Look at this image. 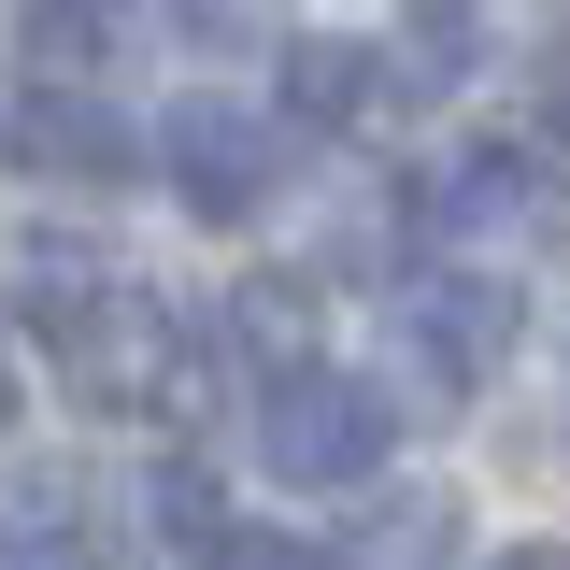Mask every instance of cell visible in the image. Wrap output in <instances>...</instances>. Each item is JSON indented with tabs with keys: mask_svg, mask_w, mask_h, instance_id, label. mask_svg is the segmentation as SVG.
I'll return each mask as SVG.
<instances>
[{
	"mask_svg": "<svg viewBox=\"0 0 570 570\" xmlns=\"http://www.w3.org/2000/svg\"><path fill=\"white\" fill-rule=\"evenodd\" d=\"M14 171H43V186H129V171H157V129H129L100 86L43 71L14 100Z\"/></svg>",
	"mask_w": 570,
	"mask_h": 570,
	"instance_id": "cell-5",
	"label": "cell"
},
{
	"mask_svg": "<svg viewBox=\"0 0 570 570\" xmlns=\"http://www.w3.org/2000/svg\"><path fill=\"white\" fill-rule=\"evenodd\" d=\"M442 542H456V499H442V485H400L371 528H356V570H442Z\"/></svg>",
	"mask_w": 570,
	"mask_h": 570,
	"instance_id": "cell-12",
	"label": "cell"
},
{
	"mask_svg": "<svg viewBox=\"0 0 570 570\" xmlns=\"http://www.w3.org/2000/svg\"><path fill=\"white\" fill-rule=\"evenodd\" d=\"M428 214H442V228H485V243L499 228H570V200L542 186V157H513V142H471V157L428 186Z\"/></svg>",
	"mask_w": 570,
	"mask_h": 570,
	"instance_id": "cell-7",
	"label": "cell"
},
{
	"mask_svg": "<svg viewBox=\"0 0 570 570\" xmlns=\"http://www.w3.org/2000/svg\"><path fill=\"white\" fill-rule=\"evenodd\" d=\"M228 343L257 356V385L299 371V356H314V285H299V272H243V285H228Z\"/></svg>",
	"mask_w": 570,
	"mask_h": 570,
	"instance_id": "cell-11",
	"label": "cell"
},
{
	"mask_svg": "<svg viewBox=\"0 0 570 570\" xmlns=\"http://www.w3.org/2000/svg\"><path fill=\"white\" fill-rule=\"evenodd\" d=\"M29 71H71V86H100V71L129 58V0H29Z\"/></svg>",
	"mask_w": 570,
	"mask_h": 570,
	"instance_id": "cell-10",
	"label": "cell"
},
{
	"mask_svg": "<svg viewBox=\"0 0 570 570\" xmlns=\"http://www.w3.org/2000/svg\"><path fill=\"white\" fill-rule=\"evenodd\" d=\"M100 285H115V257H100L86 228H14V314H29L43 343H58V328L100 299Z\"/></svg>",
	"mask_w": 570,
	"mask_h": 570,
	"instance_id": "cell-9",
	"label": "cell"
},
{
	"mask_svg": "<svg viewBox=\"0 0 570 570\" xmlns=\"http://www.w3.org/2000/svg\"><path fill=\"white\" fill-rule=\"evenodd\" d=\"M157 186L200 228H243L285 186V115H257V100H171L157 115Z\"/></svg>",
	"mask_w": 570,
	"mask_h": 570,
	"instance_id": "cell-3",
	"label": "cell"
},
{
	"mask_svg": "<svg viewBox=\"0 0 570 570\" xmlns=\"http://www.w3.org/2000/svg\"><path fill=\"white\" fill-rule=\"evenodd\" d=\"M542 129L570 142V43H557V58H542Z\"/></svg>",
	"mask_w": 570,
	"mask_h": 570,
	"instance_id": "cell-16",
	"label": "cell"
},
{
	"mask_svg": "<svg viewBox=\"0 0 570 570\" xmlns=\"http://www.w3.org/2000/svg\"><path fill=\"white\" fill-rule=\"evenodd\" d=\"M0 428H14V356H0Z\"/></svg>",
	"mask_w": 570,
	"mask_h": 570,
	"instance_id": "cell-18",
	"label": "cell"
},
{
	"mask_svg": "<svg viewBox=\"0 0 570 570\" xmlns=\"http://www.w3.org/2000/svg\"><path fill=\"white\" fill-rule=\"evenodd\" d=\"M385 299H400V356H414L428 414H456V400L499 385V356H513V285H485V272H400Z\"/></svg>",
	"mask_w": 570,
	"mask_h": 570,
	"instance_id": "cell-4",
	"label": "cell"
},
{
	"mask_svg": "<svg viewBox=\"0 0 570 570\" xmlns=\"http://www.w3.org/2000/svg\"><path fill=\"white\" fill-rule=\"evenodd\" d=\"M142 528H157V542H214V471L200 456H157V471H142Z\"/></svg>",
	"mask_w": 570,
	"mask_h": 570,
	"instance_id": "cell-13",
	"label": "cell"
},
{
	"mask_svg": "<svg viewBox=\"0 0 570 570\" xmlns=\"http://www.w3.org/2000/svg\"><path fill=\"white\" fill-rule=\"evenodd\" d=\"M171 29H186V43H228V58H243V43H285V0H171Z\"/></svg>",
	"mask_w": 570,
	"mask_h": 570,
	"instance_id": "cell-14",
	"label": "cell"
},
{
	"mask_svg": "<svg viewBox=\"0 0 570 570\" xmlns=\"http://www.w3.org/2000/svg\"><path fill=\"white\" fill-rule=\"evenodd\" d=\"M285 115L299 129H356V115H385V43H356V29H285Z\"/></svg>",
	"mask_w": 570,
	"mask_h": 570,
	"instance_id": "cell-6",
	"label": "cell"
},
{
	"mask_svg": "<svg viewBox=\"0 0 570 570\" xmlns=\"http://www.w3.org/2000/svg\"><path fill=\"white\" fill-rule=\"evenodd\" d=\"M186 570H314V542H285V528H214V542H186Z\"/></svg>",
	"mask_w": 570,
	"mask_h": 570,
	"instance_id": "cell-15",
	"label": "cell"
},
{
	"mask_svg": "<svg viewBox=\"0 0 570 570\" xmlns=\"http://www.w3.org/2000/svg\"><path fill=\"white\" fill-rule=\"evenodd\" d=\"M471 71H485V14H471V0H414L400 43H385V100L414 115V100H456Z\"/></svg>",
	"mask_w": 570,
	"mask_h": 570,
	"instance_id": "cell-8",
	"label": "cell"
},
{
	"mask_svg": "<svg viewBox=\"0 0 570 570\" xmlns=\"http://www.w3.org/2000/svg\"><path fill=\"white\" fill-rule=\"evenodd\" d=\"M499 570H570V542H513V557H499Z\"/></svg>",
	"mask_w": 570,
	"mask_h": 570,
	"instance_id": "cell-17",
	"label": "cell"
},
{
	"mask_svg": "<svg viewBox=\"0 0 570 570\" xmlns=\"http://www.w3.org/2000/svg\"><path fill=\"white\" fill-rule=\"evenodd\" d=\"M58 385L86 400V414H186V314H171L157 285L115 272L58 328Z\"/></svg>",
	"mask_w": 570,
	"mask_h": 570,
	"instance_id": "cell-2",
	"label": "cell"
},
{
	"mask_svg": "<svg viewBox=\"0 0 570 570\" xmlns=\"http://www.w3.org/2000/svg\"><path fill=\"white\" fill-rule=\"evenodd\" d=\"M385 428H400V400H385L371 371L299 356V371L257 385V471H272V485H371V471H385Z\"/></svg>",
	"mask_w": 570,
	"mask_h": 570,
	"instance_id": "cell-1",
	"label": "cell"
}]
</instances>
